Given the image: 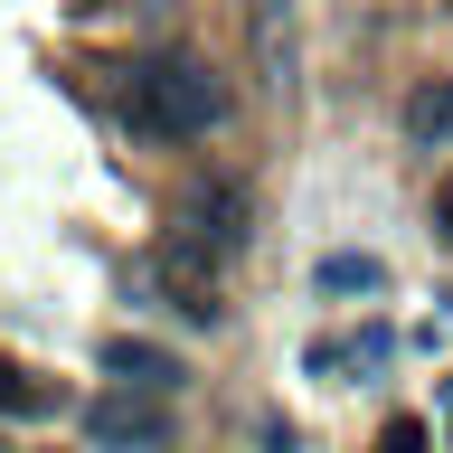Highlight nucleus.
<instances>
[{"instance_id": "f03ea898", "label": "nucleus", "mask_w": 453, "mask_h": 453, "mask_svg": "<svg viewBox=\"0 0 453 453\" xmlns=\"http://www.w3.org/2000/svg\"><path fill=\"white\" fill-rule=\"evenodd\" d=\"M170 236H180L189 255H208V265L246 255V236H255V189H246V180H198V189L180 198Z\"/></svg>"}, {"instance_id": "ddd939ff", "label": "nucleus", "mask_w": 453, "mask_h": 453, "mask_svg": "<svg viewBox=\"0 0 453 453\" xmlns=\"http://www.w3.org/2000/svg\"><path fill=\"white\" fill-rule=\"evenodd\" d=\"M0 453H10V444H0Z\"/></svg>"}, {"instance_id": "1a4fd4ad", "label": "nucleus", "mask_w": 453, "mask_h": 453, "mask_svg": "<svg viewBox=\"0 0 453 453\" xmlns=\"http://www.w3.org/2000/svg\"><path fill=\"white\" fill-rule=\"evenodd\" d=\"M378 453H425V425H416V416H396L388 434H378Z\"/></svg>"}, {"instance_id": "0eeeda50", "label": "nucleus", "mask_w": 453, "mask_h": 453, "mask_svg": "<svg viewBox=\"0 0 453 453\" xmlns=\"http://www.w3.org/2000/svg\"><path fill=\"white\" fill-rule=\"evenodd\" d=\"M406 133L416 142H453V76H434L416 104H406Z\"/></svg>"}, {"instance_id": "f257e3e1", "label": "nucleus", "mask_w": 453, "mask_h": 453, "mask_svg": "<svg viewBox=\"0 0 453 453\" xmlns=\"http://www.w3.org/2000/svg\"><path fill=\"white\" fill-rule=\"evenodd\" d=\"M218 123H226V85L208 57L161 48L133 66V85H123V133L133 142H208Z\"/></svg>"}, {"instance_id": "6e6552de", "label": "nucleus", "mask_w": 453, "mask_h": 453, "mask_svg": "<svg viewBox=\"0 0 453 453\" xmlns=\"http://www.w3.org/2000/svg\"><path fill=\"white\" fill-rule=\"evenodd\" d=\"M340 349H349V368H359V378H378V368L396 359V331H388V321H359V331L340 340Z\"/></svg>"}, {"instance_id": "9d476101", "label": "nucleus", "mask_w": 453, "mask_h": 453, "mask_svg": "<svg viewBox=\"0 0 453 453\" xmlns=\"http://www.w3.org/2000/svg\"><path fill=\"white\" fill-rule=\"evenodd\" d=\"M434 236H453V180L434 189Z\"/></svg>"}, {"instance_id": "423d86ee", "label": "nucleus", "mask_w": 453, "mask_h": 453, "mask_svg": "<svg viewBox=\"0 0 453 453\" xmlns=\"http://www.w3.org/2000/svg\"><path fill=\"white\" fill-rule=\"evenodd\" d=\"M57 406H66V388L28 378L19 359H0V416H57Z\"/></svg>"}, {"instance_id": "39448f33", "label": "nucleus", "mask_w": 453, "mask_h": 453, "mask_svg": "<svg viewBox=\"0 0 453 453\" xmlns=\"http://www.w3.org/2000/svg\"><path fill=\"white\" fill-rule=\"evenodd\" d=\"M311 283H321L331 303H368V293H388V265H378L368 246H340V255H321V265H311Z\"/></svg>"}, {"instance_id": "9b49d317", "label": "nucleus", "mask_w": 453, "mask_h": 453, "mask_svg": "<svg viewBox=\"0 0 453 453\" xmlns=\"http://www.w3.org/2000/svg\"><path fill=\"white\" fill-rule=\"evenodd\" d=\"M444 444H453V378H444Z\"/></svg>"}, {"instance_id": "20e7f679", "label": "nucleus", "mask_w": 453, "mask_h": 453, "mask_svg": "<svg viewBox=\"0 0 453 453\" xmlns=\"http://www.w3.org/2000/svg\"><path fill=\"white\" fill-rule=\"evenodd\" d=\"M104 378H113V388H151V396H180V388H189L180 349H161V340H133V331H113V340H104Z\"/></svg>"}, {"instance_id": "7ed1b4c3", "label": "nucleus", "mask_w": 453, "mask_h": 453, "mask_svg": "<svg viewBox=\"0 0 453 453\" xmlns=\"http://www.w3.org/2000/svg\"><path fill=\"white\" fill-rule=\"evenodd\" d=\"M170 434L180 425H170V406L151 388H113V396L85 406V444L95 453H170Z\"/></svg>"}, {"instance_id": "f8f14e48", "label": "nucleus", "mask_w": 453, "mask_h": 453, "mask_svg": "<svg viewBox=\"0 0 453 453\" xmlns=\"http://www.w3.org/2000/svg\"><path fill=\"white\" fill-rule=\"evenodd\" d=\"M265 10H274V0H265Z\"/></svg>"}]
</instances>
